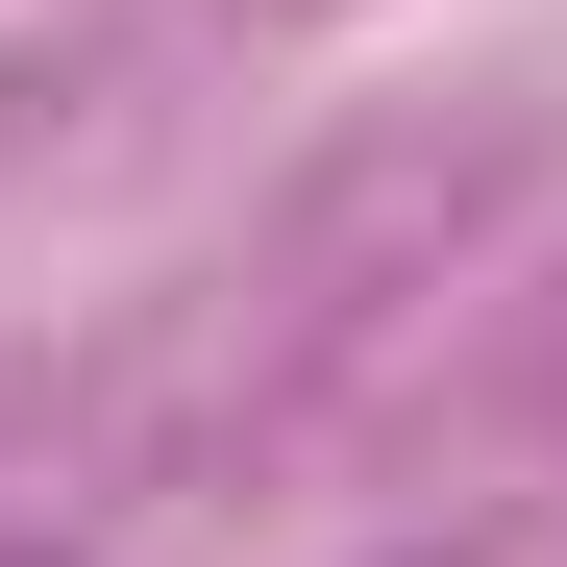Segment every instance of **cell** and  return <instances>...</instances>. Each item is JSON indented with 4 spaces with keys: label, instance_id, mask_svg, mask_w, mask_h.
<instances>
[{
    "label": "cell",
    "instance_id": "6da1fadb",
    "mask_svg": "<svg viewBox=\"0 0 567 567\" xmlns=\"http://www.w3.org/2000/svg\"><path fill=\"white\" fill-rule=\"evenodd\" d=\"M0 567H74V543H0Z\"/></svg>",
    "mask_w": 567,
    "mask_h": 567
}]
</instances>
